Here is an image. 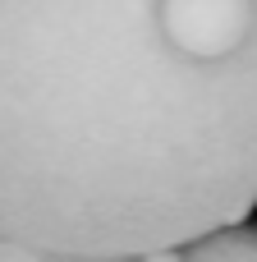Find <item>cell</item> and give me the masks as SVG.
<instances>
[{
    "instance_id": "1",
    "label": "cell",
    "mask_w": 257,
    "mask_h": 262,
    "mask_svg": "<svg viewBox=\"0 0 257 262\" xmlns=\"http://www.w3.org/2000/svg\"><path fill=\"white\" fill-rule=\"evenodd\" d=\"M253 212L257 0H0L5 239L138 258Z\"/></svg>"
},
{
    "instance_id": "2",
    "label": "cell",
    "mask_w": 257,
    "mask_h": 262,
    "mask_svg": "<svg viewBox=\"0 0 257 262\" xmlns=\"http://www.w3.org/2000/svg\"><path fill=\"white\" fill-rule=\"evenodd\" d=\"M184 262H257V226L253 221H235L221 230H207L189 244H179Z\"/></svg>"
},
{
    "instance_id": "3",
    "label": "cell",
    "mask_w": 257,
    "mask_h": 262,
    "mask_svg": "<svg viewBox=\"0 0 257 262\" xmlns=\"http://www.w3.org/2000/svg\"><path fill=\"white\" fill-rule=\"evenodd\" d=\"M0 262H129V258H69V253H46V249H32V244L0 235Z\"/></svg>"
},
{
    "instance_id": "4",
    "label": "cell",
    "mask_w": 257,
    "mask_h": 262,
    "mask_svg": "<svg viewBox=\"0 0 257 262\" xmlns=\"http://www.w3.org/2000/svg\"><path fill=\"white\" fill-rule=\"evenodd\" d=\"M129 262H184V258H179V249H147V253H138Z\"/></svg>"
}]
</instances>
